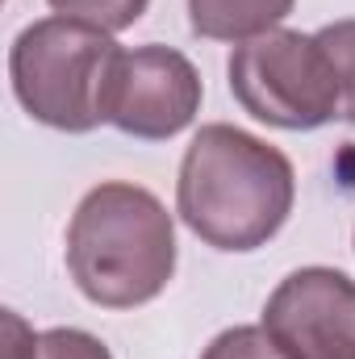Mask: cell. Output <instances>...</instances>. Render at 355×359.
Instances as JSON below:
<instances>
[{"instance_id": "8fae6325", "label": "cell", "mask_w": 355, "mask_h": 359, "mask_svg": "<svg viewBox=\"0 0 355 359\" xmlns=\"http://www.w3.org/2000/svg\"><path fill=\"white\" fill-rule=\"evenodd\" d=\"M38 334L21 322V313L4 309V359H34Z\"/></svg>"}, {"instance_id": "8992f818", "label": "cell", "mask_w": 355, "mask_h": 359, "mask_svg": "<svg viewBox=\"0 0 355 359\" xmlns=\"http://www.w3.org/2000/svg\"><path fill=\"white\" fill-rule=\"evenodd\" d=\"M264 326L293 359H355V280L335 268L288 271L267 297Z\"/></svg>"}, {"instance_id": "ba28073f", "label": "cell", "mask_w": 355, "mask_h": 359, "mask_svg": "<svg viewBox=\"0 0 355 359\" xmlns=\"http://www.w3.org/2000/svg\"><path fill=\"white\" fill-rule=\"evenodd\" d=\"M55 8V17H72V21H84V25H96L105 34H121L130 29L151 0H46Z\"/></svg>"}, {"instance_id": "30bf717a", "label": "cell", "mask_w": 355, "mask_h": 359, "mask_svg": "<svg viewBox=\"0 0 355 359\" xmlns=\"http://www.w3.org/2000/svg\"><path fill=\"white\" fill-rule=\"evenodd\" d=\"M34 359H113V351L96 334H88V330L55 326V330H42L38 334Z\"/></svg>"}, {"instance_id": "277c9868", "label": "cell", "mask_w": 355, "mask_h": 359, "mask_svg": "<svg viewBox=\"0 0 355 359\" xmlns=\"http://www.w3.org/2000/svg\"><path fill=\"white\" fill-rule=\"evenodd\" d=\"M226 76L243 113L276 130H318L343 109L339 72L318 34L280 25L251 42H239Z\"/></svg>"}, {"instance_id": "9c48e42d", "label": "cell", "mask_w": 355, "mask_h": 359, "mask_svg": "<svg viewBox=\"0 0 355 359\" xmlns=\"http://www.w3.org/2000/svg\"><path fill=\"white\" fill-rule=\"evenodd\" d=\"M318 42L326 46L335 72H339V92H343V109L339 117L355 126V17H343V21H330L318 29Z\"/></svg>"}, {"instance_id": "52a82bcc", "label": "cell", "mask_w": 355, "mask_h": 359, "mask_svg": "<svg viewBox=\"0 0 355 359\" xmlns=\"http://www.w3.org/2000/svg\"><path fill=\"white\" fill-rule=\"evenodd\" d=\"M297 0H188V25L209 42H251L293 13Z\"/></svg>"}, {"instance_id": "3957f363", "label": "cell", "mask_w": 355, "mask_h": 359, "mask_svg": "<svg viewBox=\"0 0 355 359\" xmlns=\"http://www.w3.org/2000/svg\"><path fill=\"white\" fill-rule=\"evenodd\" d=\"M117 55L121 46L113 34L72 17H42L13 38V96L38 126L88 134L105 121V92Z\"/></svg>"}, {"instance_id": "6da1fadb", "label": "cell", "mask_w": 355, "mask_h": 359, "mask_svg": "<svg viewBox=\"0 0 355 359\" xmlns=\"http://www.w3.org/2000/svg\"><path fill=\"white\" fill-rule=\"evenodd\" d=\"M293 201L288 155L239 126H201L180 159L176 213L213 251H260L284 230Z\"/></svg>"}, {"instance_id": "5b68a950", "label": "cell", "mask_w": 355, "mask_h": 359, "mask_svg": "<svg viewBox=\"0 0 355 359\" xmlns=\"http://www.w3.org/2000/svg\"><path fill=\"white\" fill-rule=\"evenodd\" d=\"M201 96L205 88L188 55L147 42L117 55L105 92V126L142 142H163L196 121Z\"/></svg>"}, {"instance_id": "7a4b0ae2", "label": "cell", "mask_w": 355, "mask_h": 359, "mask_svg": "<svg viewBox=\"0 0 355 359\" xmlns=\"http://www.w3.org/2000/svg\"><path fill=\"white\" fill-rule=\"evenodd\" d=\"M67 271L100 309H138L176 276V222L168 205L130 180H105L76 205Z\"/></svg>"}]
</instances>
